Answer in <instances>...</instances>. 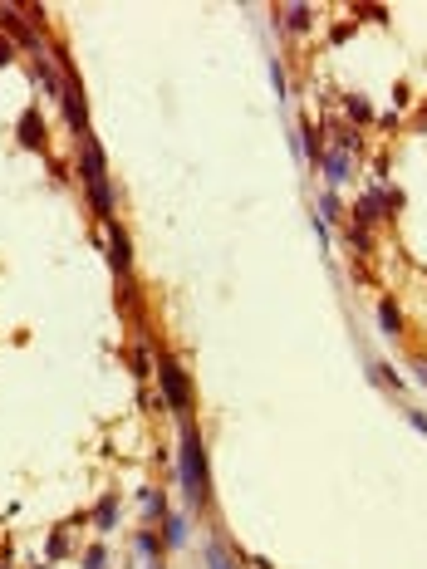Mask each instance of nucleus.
I'll return each instance as SVG.
<instances>
[{
	"label": "nucleus",
	"mask_w": 427,
	"mask_h": 569,
	"mask_svg": "<svg viewBox=\"0 0 427 569\" xmlns=\"http://www.w3.org/2000/svg\"><path fill=\"white\" fill-rule=\"evenodd\" d=\"M177 472H182V491L192 505L207 501V452H202V437L192 427V417H182V452H177Z\"/></svg>",
	"instance_id": "obj_1"
},
{
	"label": "nucleus",
	"mask_w": 427,
	"mask_h": 569,
	"mask_svg": "<svg viewBox=\"0 0 427 569\" xmlns=\"http://www.w3.org/2000/svg\"><path fill=\"white\" fill-rule=\"evenodd\" d=\"M157 378H162V397H167V407H172L177 417H192V383H187L182 364H177L172 354L157 359Z\"/></svg>",
	"instance_id": "obj_2"
},
{
	"label": "nucleus",
	"mask_w": 427,
	"mask_h": 569,
	"mask_svg": "<svg viewBox=\"0 0 427 569\" xmlns=\"http://www.w3.org/2000/svg\"><path fill=\"white\" fill-rule=\"evenodd\" d=\"M104 226H108V246H113V270H118V280H133V246H128L123 226H118V221H104Z\"/></svg>",
	"instance_id": "obj_3"
},
{
	"label": "nucleus",
	"mask_w": 427,
	"mask_h": 569,
	"mask_svg": "<svg viewBox=\"0 0 427 569\" xmlns=\"http://www.w3.org/2000/svg\"><path fill=\"white\" fill-rule=\"evenodd\" d=\"M64 113H69V128L84 138V133H89V113H84V89H79L74 74H69V84H64Z\"/></svg>",
	"instance_id": "obj_4"
},
{
	"label": "nucleus",
	"mask_w": 427,
	"mask_h": 569,
	"mask_svg": "<svg viewBox=\"0 0 427 569\" xmlns=\"http://www.w3.org/2000/svg\"><path fill=\"white\" fill-rule=\"evenodd\" d=\"M20 143L30 152H44V123H40V108H25L20 113Z\"/></svg>",
	"instance_id": "obj_5"
},
{
	"label": "nucleus",
	"mask_w": 427,
	"mask_h": 569,
	"mask_svg": "<svg viewBox=\"0 0 427 569\" xmlns=\"http://www.w3.org/2000/svg\"><path fill=\"white\" fill-rule=\"evenodd\" d=\"M320 167H324V177H329V182H344V177H349V157H344V152H334V148L320 152Z\"/></svg>",
	"instance_id": "obj_6"
},
{
	"label": "nucleus",
	"mask_w": 427,
	"mask_h": 569,
	"mask_svg": "<svg viewBox=\"0 0 427 569\" xmlns=\"http://www.w3.org/2000/svg\"><path fill=\"white\" fill-rule=\"evenodd\" d=\"M378 216H383V201H378V196L368 191V196H363V201L354 206V221H359V226H373Z\"/></svg>",
	"instance_id": "obj_7"
},
{
	"label": "nucleus",
	"mask_w": 427,
	"mask_h": 569,
	"mask_svg": "<svg viewBox=\"0 0 427 569\" xmlns=\"http://www.w3.org/2000/svg\"><path fill=\"white\" fill-rule=\"evenodd\" d=\"M378 319H383V334H393V339L403 334V319H398V304H393V299H378Z\"/></svg>",
	"instance_id": "obj_8"
},
{
	"label": "nucleus",
	"mask_w": 427,
	"mask_h": 569,
	"mask_svg": "<svg viewBox=\"0 0 427 569\" xmlns=\"http://www.w3.org/2000/svg\"><path fill=\"white\" fill-rule=\"evenodd\" d=\"M182 540H187V520H182V515H167V520H162V545H182Z\"/></svg>",
	"instance_id": "obj_9"
},
{
	"label": "nucleus",
	"mask_w": 427,
	"mask_h": 569,
	"mask_svg": "<svg viewBox=\"0 0 427 569\" xmlns=\"http://www.w3.org/2000/svg\"><path fill=\"white\" fill-rule=\"evenodd\" d=\"M113 520H118V501H113V496H104V505L94 510V525H99V530H108Z\"/></svg>",
	"instance_id": "obj_10"
},
{
	"label": "nucleus",
	"mask_w": 427,
	"mask_h": 569,
	"mask_svg": "<svg viewBox=\"0 0 427 569\" xmlns=\"http://www.w3.org/2000/svg\"><path fill=\"white\" fill-rule=\"evenodd\" d=\"M207 565H212V569H231V555H226V550H221L216 540L207 545Z\"/></svg>",
	"instance_id": "obj_11"
},
{
	"label": "nucleus",
	"mask_w": 427,
	"mask_h": 569,
	"mask_svg": "<svg viewBox=\"0 0 427 569\" xmlns=\"http://www.w3.org/2000/svg\"><path fill=\"white\" fill-rule=\"evenodd\" d=\"M143 505H148L152 515H162V510H167V501H162V491H143Z\"/></svg>",
	"instance_id": "obj_12"
},
{
	"label": "nucleus",
	"mask_w": 427,
	"mask_h": 569,
	"mask_svg": "<svg viewBox=\"0 0 427 569\" xmlns=\"http://www.w3.org/2000/svg\"><path fill=\"white\" fill-rule=\"evenodd\" d=\"M290 25H295V30H310V5H295V10H290Z\"/></svg>",
	"instance_id": "obj_13"
},
{
	"label": "nucleus",
	"mask_w": 427,
	"mask_h": 569,
	"mask_svg": "<svg viewBox=\"0 0 427 569\" xmlns=\"http://www.w3.org/2000/svg\"><path fill=\"white\" fill-rule=\"evenodd\" d=\"M349 113H354V118H359V123H368V118H373V108H368V103H363V98H349Z\"/></svg>",
	"instance_id": "obj_14"
},
{
	"label": "nucleus",
	"mask_w": 427,
	"mask_h": 569,
	"mask_svg": "<svg viewBox=\"0 0 427 569\" xmlns=\"http://www.w3.org/2000/svg\"><path fill=\"white\" fill-rule=\"evenodd\" d=\"M84 569H108V555H104V545H99V550H89V555H84Z\"/></svg>",
	"instance_id": "obj_15"
},
{
	"label": "nucleus",
	"mask_w": 427,
	"mask_h": 569,
	"mask_svg": "<svg viewBox=\"0 0 427 569\" xmlns=\"http://www.w3.org/2000/svg\"><path fill=\"white\" fill-rule=\"evenodd\" d=\"M10 59H15V44H10V40H0V69H5Z\"/></svg>",
	"instance_id": "obj_16"
},
{
	"label": "nucleus",
	"mask_w": 427,
	"mask_h": 569,
	"mask_svg": "<svg viewBox=\"0 0 427 569\" xmlns=\"http://www.w3.org/2000/svg\"><path fill=\"white\" fill-rule=\"evenodd\" d=\"M408 417H413V427H418V432H427V417H423V412H408Z\"/></svg>",
	"instance_id": "obj_17"
}]
</instances>
